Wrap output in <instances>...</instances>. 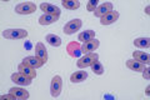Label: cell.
<instances>
[{
    "mask_svg": "<svg viewBox=\"0 0 150 100\" xmlns=\"http://www.w3.org/2000/svg\"><path fill=\"white\" fill-rule=\"evenodd\" d=\"M40 9L45 14H48V15H54V16H60V13H62V10L56 5H53V4H49V3H41Z\"/></svg>",
    "mask_w": 150,
    "mask_h": 100,
    "instance_id": "cell-8",
    "label": "cell"
},
{
    "mask_svg": "<svg viewBox=\"0 0 150 100\" xmlns=\"http://www.w3.org/2000/svg\"><path fill=\"white\" fill-rule=\"evenodd\" d=\"M35 54H36V56H39L40 59H43L45 63L48 61V51H46L45 45L43 43H38L35 45Z\"/></svg>",
    "mask_w": 150,
    "mask_h": 100,
    "instance_id": "cell-15",
    "label": "cell"
},
{
    "mask_svg": "<svg viewBox=\"0 0 150 100\" xmlns=\"http://www.w3.org/2000/svg\"><path fill=\"white\" fill-rule=\"evenodd\" d=\"M145 93H146V95L149 96V94H150V87H149V85L146 87V90H145Z\"/></svg>",
    "mask_w": 150,
    "mask_h": 100,
    "instance_id": "cell-28",
    "label": "cell"
},
{
    "mask_svg": "<svg viewBox=\"0 0 150 100\" xmlns=\"http://www.w3.org/2000/svg\"><path fill=\"white\" fill-rule=\"evenodd\" d=\"M46 41H48V44H50L51 46H55V48H58L62 45V38L58 36V35H55V34H49V35H46Z\"/></svg>",
    "mask_w": 150,
    "mask_h": 100,
    "instance_id": "cell-21",
    "label": "cell"
},
{
    "mask_svg": "<svg viewBox=\"0 0 150 100\" xmlns=\"http://www.w3.org/2000/svg\"><path fill=\"white\" fill-rule=\"evenodd\" d=\"M134 45L140 49H148L150 46V39L149 38H138L134 40Z\"/></svg>",
    "mask_w": 150,
    "mask_h": 100,
    "instance_id": "cell-23",
    "label": "cell"
},
{
    "mask_svg": "<svg viewBox=\"0 0 150 100\" xmlns=\"http://www.w3.org/2000/svg\"><path fill=\"white\" fill-rule=\"evenodd\" d=\"M23 63L31 66V68H34V69H39L45 64V61L35 55V56H26V58L23 59Z\"/></svg>",
    "mask_w": 150,
    "mask_h": 100,
    "instance_id": "cell-7",
    "label": "cell"
},
{
    "mask_svg": "<svg viewBox=\"0 0 150 100\" xmlns=\"http://www.w3.org/2000/svg\"><path fill=\"white\" fill-rule=\"evenodd\" d=\"M18 70H19V73H21L23 75H25V77L30 78V79H35L36 78L35 69L31 68V66H29V65L24 64V63H21V64L18 65Z\"/></svg>",
    "mask_w": 150,
    "mask_h": 100,
    "instance_id": "cell-12",
    "label": "cell"
},
{
    "mask_svg": "<svg viewBox=\"0 0 150 100\" xmlns=\"http://www.w3.org/2000/svg\"><path fill=\"white\" fill-rule=\"evenodd\" d=\"M62 89H63V79H62V77H59V75H55V77L51 79V83H50L51 96L58 98L60 93H62Z\"/></svg>",
    "mask_w": 150,
    "mask_h": 100,
    "instance_id": "cell-3",
    "label": "cell"
},
{
    "mask_svg": "<svg viewBox=\"0 0 150 100\" xmlns=\"http://www.w3.org/2000/svg\"><path fill=\"white\" fill-rule=\"evenodd\" d=\"M91 39H95V31L94 30H85L79 34L78 36V40L79 41H83V43H86Z\"/></svg>",
    "mask_w": 150,
    "mask_h": 100,
    "instance_id": "cell-19",
    "label": "cell"
},
{
    "mask_svg": "<svg viewBox=\"0 0 150 100\" xmlns=\"http://www.w3.org/2000/svg\"><path fill=\"white\" fill-rule=\"evenodd\" d=\"M110 11H112V4L111 3H104V4L98 5L95 11H94V15H95L96 18H103Z\"/></svg>",
    "mask_w": 150,
    "mask_h": 100,
    "instance_id": "cell-11",
    "label": "cell"
},
{
    "mask_svg": "<svg viewBox=\"0 0 150 100\" xmlns=\"http://www.w3.org/2000/svg\"><path fill=\"white\" fill-rule=\"evenodd\" d=\"M149 71H150L149 68H145V69L143 70V77H144L145 80H149V79H150V73H149Z\"/></svg>",
    "mask_w": 150,
    "mask_h": 100,
    "instance_id": "cell-27",
    "label": "cell"
},
{
    "mask_svg": "<svg viewBox=\"0 0 150 100\" xmlns=\"http://www.w3.org/2000/svg\"><path fill=\"white\" fill-rule=\"evenodd\" d=\"M91 70H93V73H94V74L101 75L103 73H104V66H103V64L100 63L99 60H96L95 63L91 65Z\"/></svg>",
    "mask_w": 150,
    "mask_h": 100,
    "instance_id": "cell-24",
    "label": "cell"
},
{
    "mask_svg": "<svg viewBox=\"0 0 150 100\" xmlns=\"http://www.w3.org/2000/svg\"><path fill=\"white\" fill-rule=\"evenodd\" d=\"M126 66L130 69V70H134V71H142L143 73V70L145 69V65L142 64V63H139V61L137 60H128L126 61Z\"/></svg>",
    "mask_w": 150,
    "mask_h": 100,
    "instance_id": "cell-20",
    "label": "cell"
},
{
    "mask_svg": "<svg viewBox=\"0 0 150 100\" xmlns=\"http://www.w3.org/2000/svg\"><path fill=\"white\" fill-rule=\"evenodd\" d=\"M9 93L14 94L18 99H23V100L29 99V93H28V90L23 89V88H16V87L11 88V89H9Z\"/></svg>",
    "mask_w": 150,
    "mask_h": 100,
    "instance_id": "cell-16",
    "label": "cell"
},
{
    "mask_svg": "<svg viewBox=\"0 0 150 100\" xmlns=\"http://www.w3.org/2000/svg\"><path fill=\"white\" fill-rule=\"evenodd\" d=\"M31 80L33 79L25 77V75H23L21 73H19V71H18V73H14L11 75V82H14L18 85H21V87H28V85H30Z\"/></svg>",
    "mask_w": 150,
    "mask_h": 100,
    "instance_id": "cell-9",
    "label": "cell"
},
{
    "mask_svg": "<svg viewBox=\"0 0 150 100\" xmlns=\"http://www.w3.org/2000/svg\"><path fill=\"white\" fill-rule=\"evenodd\" d=\"M67 51L71 58H79V54L81 53V46L78 41H70L67 45Z\"/></svg>",
    "mask_w": 150,
    "mask_h": 100,
    "instance_id": "cell-10",
    "label": "cell"
},
{
    "mask_svg": "<svg viewBox=\"0 0 150 100\" xmlns=\"http://www.w3.org/2000/svg\"><path fill=\"white\" fill-rule=\"evenodd\" d=\"M1 99H3V100H16L18 98H16L14 94L9 93L8 95H1Z\"/></svg>",
    "mask_w": 150,
    "mask_h": 100,
    "instance_id": "cell-26",
    "label": "cell"
},
{
    "mask_svg": "<svg viewBox=\"0 0 150 100\" xmlns=\"http://www.w3.org/2000/svg\"><path fill=\"white\" fill-rule=\"evenodd\" d=\"M62 4L68 10H76V9L80 8V3L78 0H63Z\"/></svg>",
    "mask_w": 150,
    "mask_h": 100,
    "instance_id": "cell-22",
    "label": "cell"
},
{
    "mask_svg": "<svg viewBox=\"0 0 150 100\" xmlns=\"http://www.w3.org/2000/svg\"><path fill=\"white\" fill-rule=\"evenodd\" d=\"M35 10H36V5L31 1L18 4V5L15 6V13L20 14V15H29V14L35 13Z\"/></svg>",
    "mask_w": 150,
    "mask_h": 100,
    "instance_id": "cell-2",
    "label": "cell"
},
{
    "mask_svg": "<svg viewBox=\"0 0 150 100\" xmlns=\"http://www.w3.org/2000/svg\"><path fill=\"white\" fill-rule=\"evenodd\" d=\"M98 8V0H90L86 4V10L88 11H95V9Z\"/></svg>",
    "mask_w": 150,
    "mask_h": 100,
    "instance_id": "cell-25",
    "label": "cell"
},
{
    "mask_svg": "<svg viewBox=\"0 0 150 100\" xmlns=\"http://www.w3.org/2000/svg\"><path fill=\"white\" fill-rule=\"evenodd\" d=\"M100 19H101V20H100L101 25H110V24L115 23L119 19V13L116 11V10H112V11L108 13L106 15H104V16L100 18Z\"/></svg>",
    "mask_w": 150,
    "mask_h": 100,
    "instance_id": "cell-13",
    "label": "cell"
},
{
    "mask_svg": "<svg viewBox=\"0 0 150 100\" xmlns=\"http://www.w3.org/2000/svg\"><path fill=\"white\" fill-rule=\"evenodd\" d=\"M59 20V16H54V15H48V14H44L39 18V24L40 25H50V24H54Z\"/></svg>",
    "mask_w": 150,
    "mask_h": 100,
    "instance_id": "cell-18",
    "label": "cell"
},
{
    "mask_svg": "<svg viewBox=\"0 0 150 100\" xmlns=\"http://www.w3.org/2000/svg\"><path fill=\"white\" fill-rule=\"evenodd\" d=\"M3 36L5 39H25L28 31L25 29H6L3 31Z\"/></svg>",
    "mask_w": 150,
    "mask_h": 100,
    "instance_id": "cell-4",
    "label": "cell"
},
{
    "mask_svg": "<svg viewBox=\"0 0 150 100\" xmlns=\"http://www.w3.org/2000/svg\"><path fill=\"white\" fill-rule=\"evenodd\" d=\"M98 59H99V55H98L96 53L84 54V56L79 58L76 65H78L79 69H85V68H88V66H91Z\"/></svg>",
    "mask_w": 150,
    "mask_h": 100,
    "instance_id": "cell-1",
    "label": "cell"
},
{
    "mask_svg": "<svg viewBox=\"0 0 150 100\" xmlns=\"http://www.w3.org/2000/svg\"><path fill=\"white\" fill-rule=\"evenodd\" d=\"M88 78V73L84 70H80V71H76V73L71 74V77H70V82L71 83H83L84 80Z\"/></svg>",
    "mask_w": 150,
    "mask_h": 100,
    "instance_id": "cell-17",
    "label": "cell"
},
{
    "mask_svg": "<svg viewBox=\"0 0 150 100\" xmlns=\"http://www.w3.org/2000/svg\"><path fill=\"white\" fill-rule=\"evenodd\" d=\"M149 9H150V6H149V5H148L146 8H145V13H146L148 15H149Z\"/></svg>",
    "mask_w": 150,
    "mask_h": 100,
    "instance_id": "cell-29",
    "label": "cell"
},
{
    "mask_svg": "<svg viewBox=\"0 0 150 100\" xmlns=\"http://www.w3.org/2000/svg\"><path fill=\"white\" fill-rule=\"evenodd\" d=\"M81 25H83V21L80 19H74V20H70L69 23L65 24L63 31L67 35H71V34H75L78 30H80Z\"/></svg>",
    "mask_w": 150,
    "mask_h": 100,
    "instance_id": "cell-5",
    "label": "cell"
},
{
    "mask_svg": "<svg viewBox=\"0 0 150 100\" xmlns=\"http://www.w3.org/2000/svg\"><path fill=\"white\" fill-rule=\"evenodd\" d=\"M133 58H134V60H137V61H139V63H142L144 65H149L150 64V56H149V54L143 53V51H139V50L134 51V53H133Z\"/></svg>",
    "mask_w": 150,
    "mask_h": 100,
    "instance_id": "cell-14",
    "label": "cell"
},
{
    "mask_svg": "<svg viewBox=\"0 0 150 100\" xmlns=\"http://www.w3.org/2000/svg\"><path fill=\"white\" fill-rule=\"evenodd\" d=\"M100 45V41L98 39H91L86 43H84L81 45V54H89V53H94Z\"/></svg>",
    "mask_w": 150,
    "mask_h": 100,
    "instance_id": "cell-6",
    "label": "cell"
}]
</instances>
